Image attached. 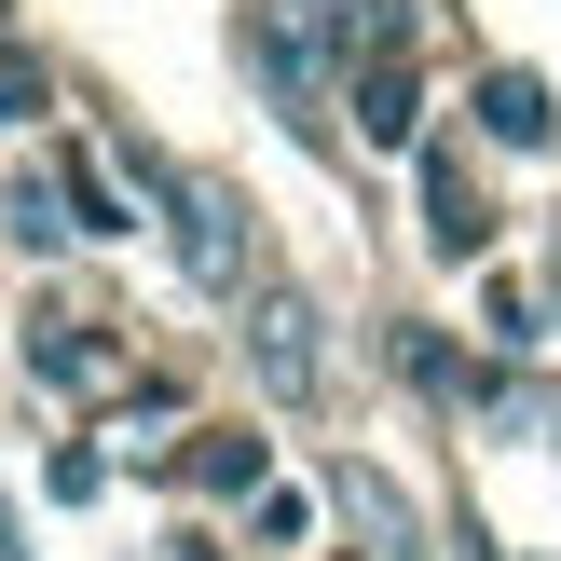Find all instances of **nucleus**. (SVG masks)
<instances>
[{"label": "nucleus", "mask_w": 561, "mask_h": 561, "mask_svg": "<svg viewBox=\"0 0 561 561\" xmlns=\"http://www.w3.org/2000/svg\"><path fill=\"white\" fill-rule=\"evenodd\" d=\"M164 233H179V274L206 301H247V288H261V233H247V192L233 179H164Z\"/></svg>", "instance_id": "obj_1"}, {"label": "nucleus", "mask_w": 561, "mask_h": 561, "mask_svg": "<svg viewBox=\"0 0 561 561\" xmlns=\"http://www.w3.org/2000/svg\"><path fill=\"white\" fill-rule=\"evenodd\" d=\"M247 370H261L288 411L329 398V343H316V301L301 288H247Z\"/></svg>", "instance_id": "obj_2"}, {"label": "nucleus", "mask_w": 561, "mask_h": 561, "mask_svg": "<svg viewBox=\"0 0 561 561\" xmlns=\"http://www.w3.org/2000/svg\"><path fill=\"white\" fill-rule=\"evenodd\" d=\"M329 493H343V520H356V535H370L383 561H425V548H411V493H398V480H370V466H343Z\"/></svg>", "instance_id": "obj_3"}, {"label": "nucleus", "mask_w": 561, "mask_h": 561, "mask_svg": "<svg viewBox=\"0 0 561 561\" xmlns=\"http://www.w3.org/2000/svg\"><path fill=\"white\" fill-rule=\"evenodd\" d=\"M480 124L507 137V151H548V82H535V69H493V82H480Z\"/></svg>", "instance_id": "obj_4"}, {"label": "nucleus", "mask_w": 561, "mask_h": 561, "mask_svg": "<svg viewBox=\"0 0 561 561\" xmlns=\"http://www.w3.org/2000/svg\"><path fill=\"white\" fill-rule=\"evenodd\" d=\"M356 137H383V151L411 137V69L398 55H370V82H356Z\"/></svg>", "instance_id": "obj_5"}, {"label": "nucleus", "mask_w": 561, "mask_h": 561, "mask_svg": "<svg viewBox=\"0 0 561 561\" xmlns=\"http://www.w3.org/2000/svg\"><path fill=\"white\" fill-rule=\"evenodd\" d=\"M192 480H219V493H233V480H261V438H206V453H192Z\"/></svg>", "instance_id": "obj_6"}]
</instances>
